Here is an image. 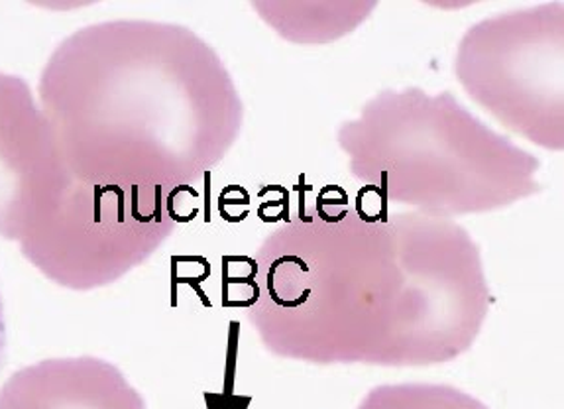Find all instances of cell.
<instances>
[{"mask_svg": "<svg viewBox=\"0 0 564 409\" xmlns=\"http://www.w3.org/2000/svg\"><path fill=\"white\" fill-rule=\"evenodd\" d=\"M246 317L297 363L421 368L473 348L490 311L482 252L455 218L317 205L254 252Z\"/></svg>", "mask_w": 564, "mask_h": 409, "instance_id": "obj_1", "label": "cell"}, {"mask_svg": "<svg viewBox=\"0 0 564 409\" xmlns=\"http://www.w3.org/2000/svg\"><path fill=\"white\" fill-rule=\"evenodd\" d=\"M9 358V325H7V308H4V298L0 291V373L7 366Z\"/></svg>", "mask_w": 564, "mask_h": 409, "instance_id": "obj_9", "label": "cell"}, {"mask_svg": "<svg viewBox=\"0 0 564 409\" xmlns=\"http://www.w3.org/2000/svg\"><path fill=\"white\" fill-rule=\"evenodd\" d=\"M0 409H147L119 368L97 358L50 360L10 378Z\"/></svg>", "mask_w": 564, "mask_h": 409, "instance_id": "obj_5", "label": "cell"}, {"mask_svg": "<svg viewBox=\"0 0 564 409\" xmlns=\"http://www.w3.org/2000/svg\"><path fill=\"white\" fill-rule=\"evenodd\" d=\"M337 142L365 187L433 217L506 209L541 192L538 158L451 92H382L340 125Z\"/></svg>", "mask_w": 564, "mask_h": 409, "instance_id": "obj_3", "label": "cell"}, {"mask_svg": "<svg viewBox=\"0 0 564 409\" xmlns=\"http://www.w3.org/2000/svg\"><path fill=\"white\" fill-rule=\"evenodd\" d=\"M254 9L285 40L323 44L346 36V32L365 22L376 4H254Z\"/></svg>", "mask_w": 564, "mask_h": 409, "instance_id": "obj_7", "label": "cell"}, {"mask_svg": "<svg viewBox=\"0 0 564 409\" xmlns=\"http://www.w3.org/2000/svg\"><path fill=\"white\" fill-rule=\"evenodd\" d=\"M37 95L59 162L89 187L173 195L227 158L245 122L219 54L154 20L77 30L47 60Z\"/></svg>", "mask_w": 564, "mask_h": 409, "instance_id": "obj_2", "label": "cell"}, {"mask_svg": "<svg viewBox=\"0 0 564 409\" xmlns=\"http://www.w3.org/2000/svg\"><path fill=\"white\" fill-rule=\"evenodd\" d=\"M40 185L62 192L74 183L55 152L46 120L22 77L0 73V190Z\"/></svg>", "mask_w": 564, "mask_h": 409, "instance_id": "obj_6", "label": "cell"}, {"mask_svg": "<svg viewBox=\"0 0 564 409\" xmlns=\"http://www.w3.org/2000/svg\"><path fill=\"white\" fill-rule=\"evenodd\" d=\"M356 409H490L448 384H388L368 391Z\"/></svg>", "mask_w": 564, "mask_h": 409, "instance_id": "obj_8", "label": "cell"}, {"mask_svg": "<svg viewBox=\"0 0 564 409\" xmlns=\"http://www.w3.org/2000/svg\"><path fill=\"white\" fill-rule=\"evenodd\" d=\"M564 2L511 10L466 30L463 89L491 117L546 150L564 148Z\"/></svg>", "mask_w": 564, "mask_h": 409, "instance_id": "obj_4", "label": "cell"}]
</instances>
